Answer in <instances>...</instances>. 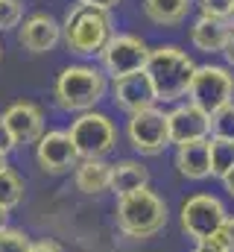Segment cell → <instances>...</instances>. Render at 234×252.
<instances>
[{
    "mask_svg": "<svg viewBox=\"0 0 234 252\" xmlns=\"http://www.w3.org/2000/svg\"><path fill=\"white\" fill-rule=\"evenodd\" d=\"M144 70H146V76H149V82L155 88V97L161 103H176V100L187 97L196 64L181 47L161 44V47L149 50V59H146Z\"/></svg>",
    "mask_w": 234,
    "mask_h": 252,
    "instance_id": "cell-1",
    "label": "cell"
},
{
    "mask_svg": "<svg viewBox=\"0 0 234 252\" xmlns=\"http://www.w3.org/2000/svg\"><path fill=\"white\" fill-rule=\"evenodd\" d=\"M115 223L126 238H135V241L152 238L167 226V202L149 188L117 196Z\"/></svg>",
    "mask_w": 234,
    "mask_h": 252,
    "instance_id": "cell-2",
    "label": "cell"
},
{
    "mask_svg": "<svg viewBox=\"0 0 234 252\" xmlns=\"http://www.w3.org/2000/svg\"><path fill=\"white\" fill-rule=\"evenodd\" d=\"M112 38V15L109 9H97L88 3H76L64 24H61V41L76 56H94L103 53V47Z\"/></svg>",
    "mask_w": 234,
    "mask_h": 252,
    "instance_id": "cell-3",
    "label": "cell"
},
{
    "mask_svg": "<svg viewBox=\"0 0 234 252\" xmlns=\"http://www.w3.org/2000/svg\"><path fill=\"white\" fill-rule=\"evenodd\" d=\"M106 73L91 64H70L56 76L53 100L64 112H91L106 97Z\"/></svg>",
    "mask_w": 234,
    "mask_h": 252,
    "instance_id": "cell-4",
    "label": "cell"
},
{
    "mask_svg": "<svg viewBox=\"0 0 234 252\" xmlns=\"http://www.w3.org/2000/svg\"><path fill=\"white\" fill-rule=\"evenodd\" d=\"M187 103H193L211 118L223 106L234 103V73H229V67L220 64H196L187 88Z\"/></svg>",
    "mask_w": 234,
    "mask_h": 252,
    "instance_id": "cell-5",
    "label": "cell"
},
{
    "mask_svg": "<svg viewBox=\"0 0 234 252\" xmlns=\"http://www.w3.org/2000/svg\"><path fill=\"white\" fill-rule=\"evenodd\" d=\"M79 158H103L115 150L117 144V126L103 112H85L79 115L67 129Z\"/></svg>",
    "mask_w": 234,
    "mask_h": 252,
    "instance_id": "cell-6",
    "label": "cell"
},
{
    "mask_svg": "<svg viewBox=\"0 0 234 252\" xmlns=\"http://www.w3.org/2000/svg\"><path fill=\"white\" fill-rule=\"evenodd\" d=\"M226 217H229V211H226L223 199H217L214 193H196V196L184 199L178 223H181V232L187 238H193V244H196V241L214 238L217 229L226 223Z\"/></svg>",
    "mask_w": 234,
    "mask_h": 252,
    "instance_id": "cell-7",
    "label": "cell"
},
{
    "mask_svg": "<svg viewBox=\"0 0 234 252\" xmlns=\"http://www.w3.org/2000/svg\"><path fill=\"white\" fill-rule=\"evenodd\" d=\"M126 135H129V144H132L141 156H158V153H164V147L170 144L167 112H161L158 106H149V109H144V112L129 115Z\"/></svg>",
    "mask_w": 234,
    "mask_h": 252,
    "instance_id": "cell-8",
    "label": "cell"
},
{
    "mask_svg": "<svg viewBox=\"0 0 234 252\" xmlns=\"http://www.w3.org/2000/svg\"><path fill=\"white\" fill-rule=\"evenodd\" d=\"M100 59H103V70L112 79H120V76H129V73H138L146 67L149 47L138 35H112L109 44L103 47Z\"/></svg>",
    "mask_w": 234,
    "mask_h": 252,
    "instance_id": "cell-9",
    "label": "cell"
},
{
    "mask_svg": "<svg viewBox=\"0 0 234 252\" xmlns=\"http://www.w3.org/2000/svg\"><path fill=\"white\" fill-rule=\"evenodd\" d=\"M35 161L44 173L50 176H61L67 170H76V164L82 161L70 135L61 132V129H53V132H44L35 144Z\"/></svg>",
    "mask_w": 234,
    "mask_h": 252,
    "instance_id": "cell-10",
    "label": "cell"
},
{
    "mask_svg": "<svg viewBox=\"0 0 234 252\" xmlns=\"http://www.w3.org/2000/svg\"><path fill=\"white\" fill-rule=\"evenodd\" d=\"M6 129L15 141V147H27V144H38V138L44 135V115L35 103L18 100L3 112Z\"/></svg>",
    "mask_w": 234,
    "mask_h": 252,
    "instance_id": "cell-11",
    "label": "cell"
},
{
    "mask_svg": "<svg viewBox=\"0 0 234 252\" xmlns=\"http://www.w3.org/2000/svg\"><path fill=\"white\" fill-rule=\"evenodd\" d=\"M112 100L123 112L135 115V112H144L149 106L158 103L155 97V88L146 76V70H138V73H129V76H120L112 82Z\"/></svg>",
    "mask_w": 234,
    "mask_h": 252,
    "instance_id": "cell-12",
    "label": "cell"
},
{
    "mask_svg": "<svg viewBox=\"0 0 234 252\" xmlns=\"http://www.w3.org/2000/svg\"><path fill=\"white\" fill-rule=\"evenodd\" d=\"M18 41L29 53H50L61 41V24L50 12H32L29 18H24Z\"/></svg>",
    "mask_w": 234,
    "mask_h": 252,
    "instance_id": "cell-13",
    "label": "cell"
},
{
    "mask_svg": "<svg viewBox=\"0 0 234 252\" xmlns=\"http://www.w3.org/2000/svg\"><path fill=\"white\" fill-rule=\"evenodd\" d=\"M167 126H170V144L176 147L211 138V118L193 103H181L173 112H167Z\"/></svg>",
    "mask_w": 234,
    "mask_h": 252,
    "instance_id": "cell-14",
    "label": "cell"
},
{
    "mask_svg": "<svg viewBox=\"0 0 234 252\" xmlns=\"http://www.w3.org/2000/svg\"><path fill=\"white\" fill-rule=\"evenodd\" d=\"M176 167L184 179L202 182L211 176V138L176 147Z\"/></svg>",
    "mask_w": 234,
    "mask_h": 252,
    "instance_id": "cell-15",
    "label": "cell"
},
{
    "mask_svg": "<svg viewBox=\"0 0 234 252\" xmlns=\"http://www.w3.org/2000/svg\"><path fill=\"white\" fill-rule=\"evenodd\" d=\"M73 185L85 196H97L112 188V164L103 158H82L73 170Z\"/></svg>",
    "mask_w": 234,
    "mask_h": 252,
    "instance_id": "cell-16",
    "label": "cell"
},
{
    "mask_svg": "<svg viewBox=\"0 0 234 252\" xmlns=\"http://www.w3.org/2000/svg\"><path fill=\"white\" fill-rule=\"evenodd\" d=\"M229 32H232L229 21L199 15V18H196V24L190 27V41H193V47H196V50H202V53H223Z\"/></svg>",
    "mask_w": 234,
    "mask_h": 252,
    "instance_id": "cell-17",
    "label": "cell"
},
{
    "mask_svg": "<svg viewBox=\"0 0 234 252\" xmlns=\"http://www.w3.org/2000/svg\"><path fill=\"white\" fill-rule=\"evenodd\" d=\"M141 188H149V170L135 161V158H123L112 164V193L115 196H126V193H135Z\"/></svg>",
    "mask_w": 234,
    "mask_h": 252,
    "instance_id": "cell-18",
    "label": "cell"
},
{
    "mask_svg": "<svg viewBox=\"0 0 234 252\" xmlns=\"http://www.w3.org/2000/svg\"><path fill=\"white\" fill-rule=\"evenodd\" d=\"M190 0H144V12L152 24L158 27H176L187 18L190 12Z\"/></svg>",
    "mask_w": 234,
    "mask_h": 252,
    "instance_id": "cell-19",
    "label": "cell"
},
{
    "mask_svg": "<svg viewBox=\"0 0 234 252\" xmlns=\"http://www.w3.org/2000/svg\"><path fill=\"white\" fill-rule=\"evenodd\" d=\"M234 167V141L211 138V176L223 179Z\"/></svg>",
    "mask_w": 234,
    "mask_h": 252,
    "instance_id": "cell-20",
    "label": "cell"
},
{
    "mask_svg": "<svg viewBox=\"0 0 234 252\" xmlns=\"http://www.w3.org/2000/svg\"><path fill=\"white\" fill-rule=\"evenodd\" d=\"M24 193H27L24 179H21L12 167L0 173V205H3V208H15V205H21V202H24Z\"/></svg>",
    "mask_w": 234,
    "mask_h": 252,
    "instance_id": "cell-21",
    "label": "cell"
},
{
    "mask_svg": "<svg viewBox=\"0 0 234 252\" xmlns=\"http://www.w3.org/2000/svg\"><path fill=\"white\" fill-rule=\"evenodd\" d=\"M211 138H226L234 141V103L223 106L220 112L211 115Z\"/></svg>",
    "mask_w": 234,
    "mask_h": 252,
    "instance_id": "cell-22",
    "label": "cell"
},
{
    "mask_svg": "<svg viewBox=\"0 0 234 252\" xmlns=\"http://www.w3.org/2000/svg\"><path fill=\"white\" fill-rule=\"evenodd\" d=\"M32 238L24 229H3L0 232V252H32Z\"/></svg>",
    "mask_w": 234,
    "mask_h": 252,
    "instance_id": "cell-23",
    "label": "cell"
},
{
    "mask_svg": "<svg viewBox=\"0 0 234 252\" xmlns=\"http://www.w3.org/2000/svg\"><path fill=\"white\" fill-rule=\"evenodd\" d=\"M196 6L205 18H220V21H229L234 12V0H196Z\"/></svg>",
    "mask_w": 234,
    "mask_h": 252,
    "instance_id": "cell-24",
    "label": "cell"
},
{
    "mask_svg": "<svg viewBox=\"0 0 234 252\" xmlns=\"http://www.w3.org/2000/svg\"><path fill=\"white\" fill-rule=\"evenodd\" d=\"M24 18V6L21 0H0V30H12L18 27Z\"/></svg>",
    "mask_w": 234,
    "mask_h": 252,
    "instance_id": "cell-25",
    "label": "cell"
},
{
    "mask_svg": "<svg viewBox=\"0 0 234 252\" xmlns=\"http://www.w3.org/2000/svg\"><path fill=\"white\" fill-rule=\"evenodd\" d=\"M217 244L223 247V252H234V217H226V223L217 229Z\"/></svg>",
    "mask_w": 234,
    "mask_h": 252,
    "instance_id": "cell-26",
    "label": "cell"
},
{
    "mask_svg": "<svg viewBox=\"0 0 234 252\" xmlns=\"http://www.w3.org/2000/svg\"><path fill=\"white\" fill-rule=\"evenodd\" d=\"M12 150H15V141H12V135H9V129H6V121H3V115H0V153L9 156Z\"/></svg>",
    "mask_w": 234,
    "mask_h": 252,
    "instance_id": "cell-27",
    "label": "cell"
},
{
    "mask_svg": "<svg viewBox=\"0 0 234 252\" xmlns=\"http://www.w3.org/2000/svg\"><path fill=\"white\" fill-rule=\"evenodd\" d=\"M193 252H223V247L217 244V238H205V241H196Z\"/></svg>",
    "mask_w": 234,
    "mask_h": 252,
    "instance_id": "cell-28",
    "label": "cell"
},
{
    "mask_svg": "<svg viewBox=\"0 0 234 252\" xmlns=\"http://www.w3.org/2000/svg\"><path fill=\"white\" fill-rule=\"evenodd\" d=\"M32 252H64V250H61V244H56V241H35L32 244Z\"/></svg>",
    "mask_w": 234,
    "mask_h": 252,
    "instance_id": "cell-29",
    "label": "cell"
},
{
    "mask_svg": "<svg viewBox=\"0 0 234 252\" xmlns=\"http://www.w3.org/2000/svg\"><path fill=\"white\" fill-rule=\"evenodd\" d=\"M223 59H226V62L234 67V30L229 32V38H226V47H223Z\"/></svg>",
    "mask_w": 234,
    "mask_h": 252,
    "instance_id": "cell-30",
    "label": "cell"
},
{
    "mask_svg": "<svg viewBox=\"0 0 234 252\" xmlns=\"http://www.w3.org/2000/svg\"><path fill=\"white\" fill-rule=\"evenodd\" d=\"M79 3H88V6H97V9H112L117 0H79Z\"/></svg>",
    "mask_w": 234,
    "mask_h": 252,
    "instance_id": "cell-31",
    "label": "cell"
},
{
    "mask_svg": "<svg viewBox=\"0 0 234 252\" xmlns=\"http://www.w3.org/2000/svg\"><path fill=\"white\" fill-rule=\"evenodd\" d=\"M223 185H226V190H229V196H234V167L223 176Z\"/></svg>",
    "mask_w": 234,
    "mask_h": 252,
    "instance_id": "cell-32",
    "label": "cell"
},
{
    "mask_svg": "<svg viewBox=\"0 0 234 252\" xmlns=\"http://www.w3.org/2000/svg\"><path fill=\"white\" fill-rule=\"evenodd\" d=\"M3 229H9V208L0 205V232H3Z\"/></svg>",
    "mask_w": 234,
    "mask_h": 252,
    "instance_id": "cell-33",
    "label": "cell"
},
{
    "mask_svg": "<svg viewBox=\"0 0 234 252\" xmlns=\"http://www.w3.org/2000/svg\"><path fill=\"white\" fill-rule=\"evenodd\" d=\"M3 170H9V161H6V156L0 153V173H3Z\"/></svg>",
    "mask_w": 234,
    "mask_h": 252,
    "instance_id": "cell-34",
    "label": "cell"
},
{
    "mask_svg": "<svg viewBox=\"0 0 234 252\" xmlns=\"http://www.w3.org/2000/svg\"><path fill=\"white\" fill-rule=\"evenodd\" d=\"M229 27H232V30H234V12H232V18H229Z\"/></svg>",
    "mask_w": 234,
    "mask_h": 252,
    "instance_id": "cell-35",
    "label": "cell"
},
{
    "mask_svg": "<svg viewBox=\"0 0 234 252\" xmlns=\"http://www.w3.org/2000/svg\"><path fill=\"white\" fill-rule=\"evenodd\" d=\"M0 59H3V50H0Z\"/></svg>",
    "mask_w": 234,
    "mask_h": 252,
    "instance_id": "cell-36",
    "label": "cell"
}]
</instances>
